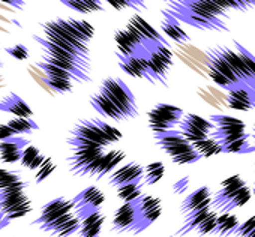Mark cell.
<instances>
[{"label":"cell","instance_id":"obj_42","mask_svg":"<svg viewBox=\"0 0 255 237\" xmlns=\"http://www.w3.org/2000/svg\"><path fill=\"white\" fill-rule=\"evenodd\" d=\"M234 236L237 237H255V215L246 219L245 222H240Z\"/></svg>","mask_w":255,"mask_h":237},{"label":"cell","instance_id":"obj_1","mask_svg":"<svg viewBox=\"0 0 255 237\" xmlns=\"http://www.w3.org/2000/svg\"><path fill=\"white\" fill-rule=\"evenodd\" d=\"M206 59L209 77L216 86L228 92L236 89L255 92V77L237 50L218 45L206 50Z\"/></svg>","mask_w":255,"mask_h":237},{"label":"cell","instance_id":"obj_26","mask_svg":"<svg viewBox=\"0 0 255 237\" xmlns=\"http://www.w3.org/2000/svg\"><path fill=\"white\" fill-rule=\"evenodd\" d=\"M90 105H92V108H93L98 114H101L102 117L111 118V120H114V122H125V118H123L122 113H120V111L107 99V96L102 95L99 90L90 96Z\"/></svg>","mask_w":255,"mask_h":237},{"label":"cell","instance_id":"obj_3","mask_svg":"<svg viewBox=\"0 0 255 237\" xmlns=\"http://www.w3.org/2000/svg\"><path fill=\"white\" fill-rule=\"evenodd\" d=\"M209 120L213 126L210 137L219 144L222 153H246L255 150V146L249 143L251 137L242 118L228 114H212Z\"/></svg>","mask_w":255,"mask_h":237},{"label":"cell","instance_id":"obj_46","mask_svg":"<svg viewBox=\"0 0 255 237\" xmlns=\"http://www.w3.org/2000/svg\"><path fill=\"white\" fill-rule=\"evenodd\" d=\"M5 53H8L11 57L17 59V60H27L29 59V50L23 44H17V45L6 47L5 48Z\"/></svg>","mask_w":255,"mask_h":237},{"label":"cell","instance_id":"obj_25","mask_svg":"<svg viewBox=\"0 0 255 237\" xmlns=\"http://www.w3.org/2000/svg\"><path fill=\"white\" fill-rule=\"evenodd\" d=\"M161 15H162V21H161L162 33H165L170 39H173L177 44H188V42H191L189 35L182 29L180 23L176 18H173L165 9L161 11Z\"/></svg>","mask_w":255,"mask_h":237},{"label":"cell","instance_id":"obj_7","mask_svg":"<svg viewBox=\"0 0 255 237\" xmlns=\"http://www.w3.org/2000/svg\"><path fill=\"white\" fill-rule=\"evenodd\" d=\"M99 92L122 113L125 122L137 118L140 114L138 104L132 90L119 77H107L99 86Z\"/></svg>","mask_w":255,"mask_h":237},{"label":"cell","instance_id":"obj_32","mask_svg":"<svg viewBox=\"0 0 255 237\" xmlns=\"http://www.w3.org/2000/svg\"><path fill=\"white\" fill-rule=\"evenodd\" d=\"M114 41L117 45V54H122V56H131V54L137 53L138 50H141L134 44V41L131 39V36L128 35V32L125 29H120L116 32Z\"/></svg>","mask_w":255,"mask_h":237},{"label":"cell","instance_id":"obj_45","mask_svg":"<svg viewBox=\"0 0 255 237\" xmlns=\"http://www.w3.org/2000/svg\"><path fill=\"white\" fill-rule=\"evenodd\" d=\"M21 180L20 174L18 173H14V171H8L5 168H0V191L14 185L15 182Z\"/></svg>","mask_w":255,"mask_h":237},{"label":"cell","instance_id":"obj_11","mask_svg":"<svg viewBox=\"0 0 255 237\" xmlns=\"http://www.w3.org/2000/svg\"><path fill=\"white\" fill-rule=\"evenodd\" d=\"M183 114L185 113L180 107L165 104V102H159L147 113L149 128L152 129L153 134L173 131L179 126Z\"/></svg>","mask_w":255,"mask_h":237},{"label":"cell","instance_id":"obj_43","mask_svg":"<svg viewBox=\"0 0 255 237\" xmlns=\"http://www.w3.org/2000/svg\"><path fill=\"white\" fill-rule=\"evenodd\" d=\"M45 78V83L57 93H68L72 90L74 87V83L72 81H68V80H62V78Z\"/></svg>","mask_w":255,"mask_h":237},{"label":"cell","instance_id":"obj_38","mask_svg":"<svg viewBox=\"0 0 255 237\" xmlns=\"http://www.w3.org/2000/svg\"><path fill=\"white\" fill-rule=\"evenodd\" d=\"M215 2L221 8H228V11L236 9L240 12H246L251 8H255V0H215Z\"/></svg>","mask_w":255,"mask_h":237},{"label":"cell","instance_id":"obj_33","mask_svg":"<svg viewBox=\"0 0 255 237\" xmlns=\"http://www.w3.org/2000/svg\"><path fill=\"white\" fill-rule=\"evenodd\" d=\"M6 125L15 132V135L32 134L39 129L38 123L33 120V118H26V117H14Z\"/></svg>","mask_w":255,"mask_h":237},{"label":"cell","instance_id":"obj_36","mask_svg":"<svg viewBox=\"0 0 255 237\" xmlns=\"http://www.w3.org/2000/svg\"><path fill=\"white\" fill-rule=\"evenodd\" d=\"M140 195H143V192H141V183H129V185L120 186L117 189V197L123 203H131V201L137 200Z\"/></svg>","mask_w":255,"mask_h":237},{"label":"cell","instance_id":"obj_55","mask_svg":"<svg viewBox=\"0 0 255 237\" xmlns=\"http://www.w3.org/2000/svg\"><path fill=\"white\" fill-rule=\"evenodd\" d=\"M3 68V63H2V60H0V69H2Z\"/></svg>","mask_w":255,"mask_h":237},{"label":"cell","instance_id":"obj_14","mask_svg":"<svg viewBox=\"0 0 255 237\" xmlns=\"http://www.w3.org/2000/svg\"><path fill=\"white\" fill-rule=\"evenodd\" d=\"M104 201H105V195H104V192L99 188L87 186L86 189H83L80 194H77L72 198L74 212H75V215L81 221L87 215L99 212L102 204H104Z\"/></svg>","mask_w":255,"mask_h":237},{"label":"cell","instance_id":"obj_16","mask_svg":"<svg viewBox=\"0 0 255 237\" xmlns=\"http://www.w3.org/2000/svg\"><path fill=\"white\" fill-rule=\"evenodd\" d=\"M38 228L54 237H71L80 230V218L75 215V212H71L48 224L39 225Z\"/></svg>","mask_w":255,"mask_h":237},{"label":"cell","instance_id":"obj_27","mask_svg":"<svg viewBox=\"0 0 255 237\" xmlns=\"http://www.w3.org/2000/svg\"><path fill=\"white\" fill-rule=\"evenodd\" d=\"M123 159H125V152H122V150H110V152L104 153L95 173H93V179L99 180V179L110 176Z\"/></svg>","mask_w":255,"mask_h":237},{"label":"cell","instance_id":"obj_6","mask_svg":"<svg viewBox=\"0 0 255 237\" xmlns=\"http://www.w3.org/2000/svg\"><path fill=\"white\" fill-rule=\"evenodd\" d=\"M68 144L71 149V155L68 156L69 171L80 177H93V173L104 155L105 147L72 137L68 138Z\"/></svg>","mask_w":255,"mask_h":237},{"label":"cell","instance_id":"obj_19","mask_svg":"<svg viewBox=\"0 0 255 237\" xmlns=\"http://www.w3.org/2000/svg\"><path fill=\"white\" fill-rule=\"evenodd\" d=\"M74 212V204H72V200H66L63 197H59V198H54L51 201H48L42 209H41V215L33 219L30 222V225L33 227H39V225H44V224H48L66 213H71Z\"/></svg>","mask_w":255,"mask_h":237},{"label":"cell","instance_id":"obj_17","mask_svg":"<svg viewBox=\"0 0 255 237\" xmlns=\"http://www.w3.org/2000/svg\"><path fill=\"white\" fill-rule=\"evenodd\" d=\"M143 176H144V167L137 162H129V164H125L116 168L110 174L108 183L110 186L119 189L120 186L129 185V183H143Z\"/></svg>","mask_w":255,"mask_h":237},{"label":"cell","instance_id":"obj_2","mask_svg":"<svg viewBox=\"0 0 255 237\" xmlns=\"http://www.w3.org/2000/svg\"><path fill=\"white\" fill-rule=\"evenodd\" d=\"M179 23L198 30L228 32V11L222 9L215 0H168L165 9Z\"/></svg>","mask_w":255,"mask_h":237},{"label":"cell","instance_id":"obj_44","mask_svg":"<svg viewBox=\"0 0 255 237\" xmlns=\"http://www.w3.org/2000/svg\"><path fill=\"white\" fill-rule=\"evenodd\" d=\"M39 155H41V152H39L38 147H35V146H32V144L26 146L24 150H23V153H21V159H20L21 167H23V168H29V167L32 165V162H33Z\"/></svg>","mask_w":255,"mask_h":237},{"label":"cell","instance_id":"obj_31","mask_svg":"<svg viewBox=\"0 0 255 237\" xmlns=\"http://www.w3.org/2000/svg\"><path fill=\"white\" fill-rule=\"evenodd\" d=\"M62 5L69 9H74L80 14H90V12H101L104 11L102 0H59Z\"/></svg>","mask_w":255,"mask_h":237},{"label":"cell","instance_id":"obj_12","mask_svg":"<svg viewBox=\"0 0 255 237\" xmlns=\"http://www.w3.org/2000/svg\"><path fill=\"white\" fill-rule=\"evenodd\" d=\"M135 204V236L146 231L155 221L159 219L162 213V204L158 197L153 195H140L134 200Z\"/></svg>","mask_w":255,"mask_h":237},{"label":"cell","instance_id":"obj_15","mask_svg":"<svg viewBox=\"0 0 255 237\" xmlns=\"http://www.w3.org/2000/svg\"><path fill=\"white\" fill-rule=\"evenodd\" d=\"M117 62H119L120 69L125 74H128L129 77H134V78H141V80L152 83V80L149 77V71H147L146 48H141L131 56L117 54Z\"/></svg>","mask_w":255,"mask_h":237},{"label":"cell","instance_id":"obj_29","mask_svg":"<svg viewBox=\"0 0 255 237\" xmlns=\"http://www.w3.org/2000/svg\"><path fill=\"white\" fill-rule=\"evenodd\" d=\"M227 104L236 111H249L254 108V92L246 89H236L228 92Z\"/></svg>","mask_w":255,"mask_h":237},{"label":"cell","instance_id":"obj_13","mask_svg":"<svg viewBox=\"0 0 255 237\" xmlns=\"http://www.w3.org/2000/svg\"><path fill=\"white\" fill-rule=\"evenodd\" d=\"M177 128H179L177 131L183 135V138H186L191 144L209 138L213 129L209 118H204L194 113L183 114Z\"/></svg>","mask_w":255,"mask_h":237},{"label":"cell","instance_id":"obj_39","mask_svg":"<svg viewBox=\"0 0 255 237\" xmlns=\"http://www.w3.org/2000/svg\"><path fill=\"white\" fill-rule=\"evenodd\" d=\"M93 120H95V123L98 125V128L101 129V132L105 135V138L108 140V143H110V144H113V143H119V141L123 138L122 132H120L117 128H114V126H111V125L105 123L104 120H98V118H93Z\"/></svg>","mask_w":255,"mask_h":237},{"label":"cell","instance_id":"obj_8","mask_svg":"<svg viewBox=\"0 0 255 237\" xmlns=\"http://www.w3.org/2000/svg\"><path fill=\"white\" fill-rule=\"evenodd\" d=\"M153 138L156 141V146L177 165H192L201 159L194 146L186 138H183V135L177 129L153 134Z\"/></svg>","mask_w":255,"mask_h":237},{"label":"cell","instance_id":"obj_10","mask_svg":"<svg viewBox=\"0 0 255 237\" xmlns=\"http://www.w3.org/2000/svg\"><path fill=\"white\" fill-rule=\"evenodd\" d=\"M146 60H147V71L152 80V84H162L167 86L168 72L173 66V53L170 47L153 44L146 47Z\"/></svg>","mask_w":255,"mask_h":237},{"label":"cell","instance_id":"obj_20","mask_svg":"<svg viewBox=\"0 0 255 237\" xmlns=\"http://www.w3.org/2000/svg\"><path fill=\"white\" fill-rule=\"evenodd\" d=\"M71 137L84 140V141H90V143L99 144L102 147H107L110 144L108 140L105 138V135L101 132V129L95 123L93 118H87V120L86 118H81V120H78L77 125L74 126V129L71 131Z\"/></svg>","mask_w":255,"mask_h":237},{"label":"cell","instance_id":"obj_54","mask_svg":"<svg viewBox=\"0 0 255 237\" xmlns=\"http://www.w3.org/2000/svg\"><path fill=\"white\" fill-rule=\"evenodd\" d=\"M252 195L255 197V185H254V189H252Z\"/></svg>","mask_w":255,"mask_h":237},{"label":"cell","instance_id":"obj_23","mask_svg":"<svg viewBox=\"0 0 255 237\" xmlns=\"http://www.w3.org/2000/svg\"><path fill=\"white\" fill-rule=\"evenodd\" d=\"M0 111L9 113L14 117H26V118L33 117V110L30 108V105L17 93H9L3 99H0Z\"/></svg>","mask_w":255,"mask_h":237},{"label":"cell","instance_id":"obj_52","mask_svg":"<svg viewBox=\"0 0 255 237\" xmlns=\"http://www.w3.org/2000/svg\"><path fill=\"white\" fill-rule=\"evenodd\" d=\"M3 87V75H2V72H0V89Z\"/></svg>","mask_w":255,"mask_h":237},{"label":"cell","instance_id":"obj_18","mask_svg":"<svg viewBox=\"0 0 255 237\" xmlns=\"http://www.w3.org/2000/svg\"><path fill=\"white\" fill-rule=\"evenodd\" d=\"M212 192L209 186H200L198 189H195L194 192H191L180 206V212L183 215V219L206 210V209H212Z\"/></svg>","mask_w":255,"mask_h":237},{"label":"cell","instance_id":"obj_53","mask_svg":"<svg viewBox=\"0 0 255 237\" xmlns=\"http://www.w3.org/2000/svg\"><path fill=\"white\" fill-rule=\"evenodd\" d=\"M252 138H254V143H255V125H254V128H252Z\"/></svg>","mask_w":255,"mask_h":237},{"label":"cell","instance_id":"obj_56","mask_svg":"<svg viewBox=\"0 0 255 237\" xmlns=\"http://www.w3.org/2000/svg\"><path fill=\"white\" fill-rule=\"evenodd\" d=\"M254 108H255V92H254Z\"/></svg>","mask_w":255,"mask_h":237},{"label":"cell","instance_id":"obj_9","mask_svg":"<svg viewBox=\"0 0 255 237\" xmlns=\"http://www.w3.org/2000/svg\"><path fill=\"white\" fill-rule=\"evenodd\" d=\"M27 186L29 183L21 179L0 191V212L9 224L14 219H20L29 215L33 209L32 201L26 194Z\"/></svg>","mask_w":255,"mask_h":237},{"label":"cell","instance_id":"obj_40","mask_svg":"<svg viewBox=\"0 0 255 237\" xmlns=\"http://www.w3.org/2000/svg\"><path fill=\"white\" fill-rule=\"evenodd\" d=\"M218 215L219 213H216L215 210H212L197 227H195V233L197 234H200V236H207V234H212L213 233V230H215V227H216V219H218Z\"/></svg>","mask_w":255,"mask_h":237},{"label":"cell","instance_id":"obj_22","mask_svg":"<svg viewBox=\"0 0 255 237\" xmlns=\"http://www.w3.org/2000/svg\"><path fill=\"white\" fill-rule=\"evenodd\" d=\"M30 143L23 138V137H12L8 138L5 141H0V161L5 164H15L20 162L21 159V153L24 150L26 146H29Z\"/></svg>","mask_w":255,"mask_h":237},{"label":"cell","instance_id":"obj_5","mask_svg":"<svg viewBox=\"0 0 255 237\" xmlns=\"http://www.w3.org/2000/svg\"><path fill=\"white\" fill-rule=\"evenodd\" d=\"M252 191L240 174H233L221 182L219 189L212 195V210L216 213H231L249 203Z\"/></svg>","mask_w":255,"mask_h":237},{"label":"cell","instance_id":"obj_4","mask_svg":"<svg viewBox=\"0 0 255 237\" xmlns=\"http://www.w3.org/2000/svg\"><path fill=\"white\" fill-rule=\"evenodd\" d=\"M42 38L50 42H63L78 51L90 56L89 42L95 35V29L87 21L74 18H54L41 24Z\"/></svg>","mask_w":255,"mask_h":237},{"label":"cell","instance_id":"obj_30","mask_svg":"<svg viewBox=\"0 0 255 237\" xmlns=\"http://www.w3.org/2000/svg\"><path fill=\"white\" fill-rule=\"evenodd\" d=\"M239 224H240V221L237 216H234L231 213H219L218 219H216V227H215L212 234L219 236V237L233 236L236 233Z\"/></svg>","mask_w":255,"mask_h":237},{"label":"cell","instance_id":"obj_57","mask_svg":"<svg viewBox=\"0 0 255 237\" xmlns=\"http://www.w3.org/2000/svg\"><path fill=\"white\" fill-rule=\"evenodd\" d=\"M162 2H165V0H162Z\"/></svg>","mask_w":255,"mask_h":237},{"label":"cell","instance_id":"obj_51","mask_svg":"<svg viewBox=\"0 0 255 237\" xmlns=\"http://www.w3.org/2000/svg\"><path fill=\"white\" fill-rule=\"evenodd\" d=\"M9 225V222L5 219V216L2 215V212H0V230H3V228H6Z\"/></svg>","mask_w":255,"mask_h":237},{"label":"cell","instance_id":"obj_34","mask_svg":"<svg viewBox=\"0 0 255 237\" xmlns=\"http://www.w3.org/2000/svg\"><path fill=\"white\" fill-rule=\"evenodd\" d=\"M165 174V165L159 161L152 162L149 165L144 167V176H143V183H146L147 186H153L158 182L162 180Z\"/></svg>","mask_w":255,"mask_h":237},{"label":"cell","instance_id":"obj_50","mask_svg":"<svg viewBox=\"0 0 255 237\" xmlns=\"http://www.w3.org/2000/svg\"><path fill=\"white\" fill-rule=\"evenodd\" d=\"M44 159H45V156H44V155L41 153V155H39V156H38V158H36V159H35V161L32 162V165L29 167V170H32V171H36V170H38V168L41 167V164L44 162Z\"/></svg>","mask_w":255,"mask_h":237},{"label":"cell","instance_id":"obj_48","mask_svg":"<svg viewBox=\"0 0 255 237\" xmlns=\"http://www.w3.org/2000/svg\"><path fill=\"white\" fill-rule=\"evenodd\" d=\"M0 2H3L5 5L14 8V9H23L26 6V2L24 0H0Z\"/></svg>","mask_w":255,"mask_h":237},{"label":"cell","instance_id":"obj_47","mask_svg":"<svg viewBox=\"0 0 255 237\" xmlns=\"http://www.w3.org/2000/svg\"><path fill=\"white\" fill-rule=\"evenodd\" d=\"M12 137H15V132L6 123L0 125V141H5V140L12 138Z\"/></svg>","mask_w":255,"mask_h":237},{"label":"cell","instance_id":"obj_41","mask_svg":"<svg viewBox=\"0 0 255 237\" xmlns=\"http://www.w3.org/2000/svg\"><path fill=\"white\" fill-rule=\"evenodd\" d=\"M54 168H56V165H54L53 159H51V158H48V156H45L44 162H42V164H41V167L36 170L35 182H36V183H42L45 179H48V177L53 174Z\"/></svg>","mask_w":255,"mask_h":237},{"label":"cell","instance_id":"obj_24","mask_svg":"<svg viewBox=\"0 0 255 237\" xmlns=\"http://www.w3.org/2000/svg\"><path fill=\"white\" fill-rule=\"evenodd\" d=\"M129 24L132 27L137 29V32L141 35V38L144 39L146 42V47L147 45H153V44H161V45H167L168 47V41L161 35L158 33L156 29H153L143 17H140L138 14H135L131 20H129Z\"/></svg>","mask_w":255,"mask_h":237},{"label":"cell","instance_id":"obj_37","mask_svg":"<svg viewBox=\"0 0 255 237\" xmlns=\"http://www.w3.org/2000/svg\"><path fill=\"white\" fill-rule=\"evenodd\" d=\"M102 2L110 3V6H113L117 11H122V9L141 11V9H146L147 8L144 0H102Z\"/></svg>","mask_w":255,"mask_h":237},{"label":"cell","instance_id":"obj_21","mask_svg":"<svg viewBox=\"0 0 255 237\" xmlns=\"http://www.w3.org/2000/svg\"><path fill=\"white\" fill-rule=\"evenodd\" d=\"M135 204L123 203L114 213L111 221V230L116 233H131L135 234Z\"/></svg>","mask_w":255,"mask_h":237},{"label":"cell","instance_id":"obj_28","mask_svg":"<svg viewBox=\"0 0 255 237\" xmlns=\"http://www.w3.org/2000/svg\"><path fill=\"white\" fill-rule=\"evenodd\" d=\"M104 222H105V215L101 210L87 215L80 221V230H78L80 237H99Z\"/></svg>","mask_w":255,"mask_h":237},{"label":"cell","instance_id":"obj_49","mask_svg":"<svg viewBox=\"0 0 255 237\" xmlns=\"http://www.w3.org/2000/svg\"><path fill=\"white\" fill-rule=\"evenodd\" d=\"M188 185H189V179H188V177H185V179L179 180V182L174 185V192H177V194L185 192V191H186V188H188Z\"/></svg>","mask_w":255,"mask_h":237},{"label":"cell","instance_id":"obj_35","mask_svg":"<svg viewBox=\"0 0 255 237\" xmlns=\"http://www.w3.org/2000/svg\"><path fill=\"white\" fill-rule=\"evenodd\" d=\"M192 146H194V149L197 150V153L201 158H212V156H216V155L222 153V149L219 147V144L212 137H209L206 140H201L198 143H194Z\"/></svg>","mask_w":255,"mask_h":237}]
</instances>
